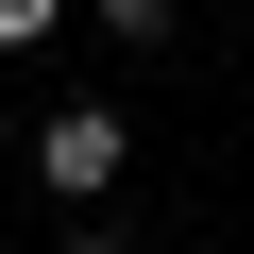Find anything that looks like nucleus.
<instances>
[{"instance_id":"2","label":"nucleus","mask_w":254,"mask_h":254,"mask_svg":"<svg viewBox=\"0 0 254 254\" xmlns=\"http://www.w3.org/2000/svg\"><path fill=\"white\" fill-rule=\"evenodd\" d=\"M85 17H102V34H119V51H153V34H170V17H187V0H85Z\"/></svg>"},{"instance_id":"1","label":"nucleus","mask_w":254,"mask_h":254,"mask_svg":"<svg viewBox=\"0 0 254 254\" xmlns=\"http://www.w3.org/2000/svg\"><path fill=\"white\" fill-rule=\"evenodd\" d=\"M119 170H136L119 102H51V119H34V187H51V203H119Z\"/></svg>"},{"instance_id":"4","label":"nucleus","mask_w":254,"mask_h":254,"mask_svg":"<svg viewBox=\"0 0 254 254\" xmlns=\"http://www.w3.org/2000/svg\"><path fill=\"white\" fill-rule=\"evenodd\" d=\"M68 254H136V237H102V220H85V237H68Z\"/></svg>"},{"instance_id":"3","label":"nucleus","mask_w":254,"mask_h":254,"mask_svg":"<svg viewBox=\"0 0 254 254\" xmlns=\"http://www.w3.org/2000/svg\"><path fill=\"white\" fill-rule=\"evenodd\" d=\"M51 17H68V0H0V51H34V34H51Z\"/></svg>"}]
</instances>
